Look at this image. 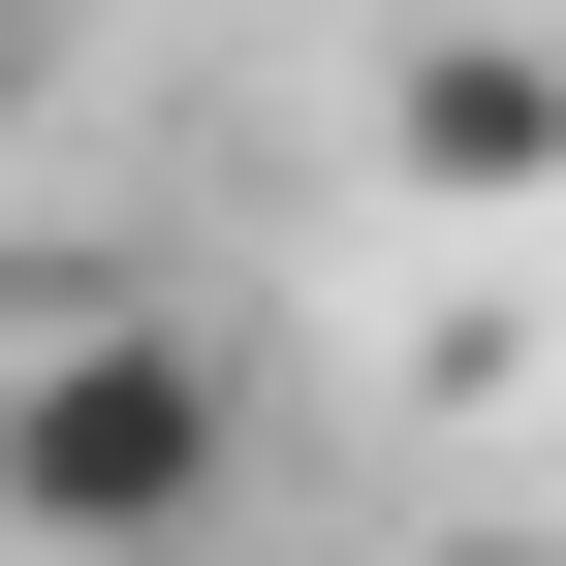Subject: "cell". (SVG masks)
<instances>
[{"label": "cell", "instance_id": "obj_1", "mask_svg": "<svg viewBox=\"0 0 566 566\" xmlns=\"http://www.w3.org/2000/svg\"><path fill=\"white\" fill-rule=\"evenodd\" d=\"M221 472H252V378L189 315H32L0 346V535L32 566H189Z\"/></svg>", "mask_w": 566, "mask_h": 566}, {"label": "cell", "instance_id": "obj_2", "mask_svg": "<svg viewBox=\"0 0 566 566\" xmlns=\"http://www.w3.org/2000/svg\"><path fill=\"white\" fill-rule=\"evenodd\" d=\"M378 189H409V221H535V189H566V32H472V0H441V32L378 63Z\"/></svg>", "mask_w": 566, "mask_h": 566}, {"label": "cell", "instance_id": "obj_3", "mask_svg": "<svg viewBox=\"0 0 566 566\" xmlns=\"http://www.w3.org/2000/svg\"><path fill=\"white\" fill-rule=\"evenodd\" d=\"M409 566H566V535H409Z\"/></svg>", "mask_w": 566, "mask_h": 566}]
</instances>
